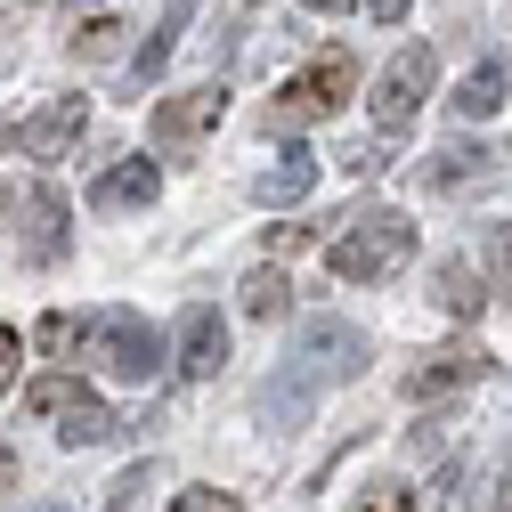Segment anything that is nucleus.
I'll return each mask as SVG.
<instances>
[{"label":"nucleus","instance_id":"obj_1","mask_svg":"<svg viewBox=\"0 0 512 512\" xmlns=\"http://www.w3.org/2000/svg\"><path fill=\"white\" fill-rule=\"evenodd\" d=\"M366 350H374V342H366L358 326H342V317H309L301 342H293V358L261 382V423H269V431H293L317 391H334V382L366 374Z\"/></svg>","mask_w":512,"mask_h":512},{"label":"nucleus","instance_id":"obj_2","mask_svg":"<svg viewBox=\"0 0 512 512\" xmlns=\"http://www.w3.org/2000/svg\"><path fill=\"white\" fill-rule=\"evenodd\" d=\"M415 252V220L407 212H358L342 220V236L326 244V269L342 285H382V277H399V261Z\"/></svg>","mask_w":512,"mask_h":512},{"label":"nucleus","instance_id":"obj_3","mask_svg":"<svg viewBox=\"0 0 512 512\" xmlns=\"http://www.w3.org/2000/svg\"><path fill=\"white\" fill-rule=\"evenodd\" d=\"M350 90H358V57H350V49L309 57L301 74H285V90H277V106H269V131H309V122L342 114Z\"/></svg>","mask_w":512,"mask_h":512},{"label":"nucleus","instance_id":"obj_4","mask_svg":"<svg viewBox=\"0 0 512 512\" xmlns=\"http://www.w3.org/2000/svg\"><path fill=\"white\" fill-rule=\"evenodd\" d=\"M431 82H439V57L423 49V41H407L399 57H391V66H382L374 74V131H407V122L431 106Z\"/></svg>","mask_w":512,"mask_h":512},{"label":"nucleus","instance_id":"obj_5","mask_svg":"<svg viewBox=\"0 0 512 512\" xmlns=\"http://www.w3.org/2000/svg\"><path fill=\"white\" fill-rule=\"evenodd\" d=\"M98 358H106V374H122V382H155L163 334L147 326L139 309H106V317H98Z\"/></svg>","mask_w":512,"mask_h":512},{"label":"nucleus","instance_id":"obj_6","mask_svg":"<svg viewBox=\"0 0 512 512\" xmlns=\"http://www.w3.org/2000/svg\"><path fill=\"white\" fill-rule=\"evenodd\" d=\"M488 350L480 342H447V350H423L415 366H407V399H456V391H472V382H488Z\"/></svg>","mask_w":512,"mask_h":512},{"label":"nucleus","instance_id":"obj_7","mask_svg":"<svg viewBox=\"0 0 512 512\" xmlns=\"http://www.w3.org/2000/svg\"><path fill=\"white\" fill-rule=\"evenodd\" d=\"M82 122H90V98H49L33 122H17V131H0V155L9 147H25L33 163H57L74 139H82Z\"/></svg>","mask_w":512,"mask_h":512},{"label":"nucleus","instance_id":"obj_8","mask_svg":"<svg viewBox=\"0 0 512 512\" xmlns=\"http://www.w3.org/2000/svg\"><path fill=\"white\" fill-rule=\"evenodd\" d=\"M220 114H228V82H196L179 98H155V147H196Z\"/></svg>","mask_w":512,"mask_h":512},{"label":"nucleus","instance_id":"obj_9","mask_svg":"<svg viewBox=\"0 0 512 512\" xmlns=\"http://www.w3.org/2000/svg\"><path fill=\"white\" fill-rule=\"evenodd\" d=\"M171 350H179V374H187V382H212V374L228 366V317H220L212 301H196V309L179 317Z\"/></svg>","mask_w":512,"mask_h":512},{"label":"nucleus","instance_id":"obj_10","mask_svg":"<svg viewBox=\"0 0 512 512\" xmlns=\"http://www.w3.org/2000/svg\"><path fill=\"white\" fill-rule=\"evenodd\" d=\"M25 252L41 269H57L74 252V228H66V196H57V179H33L25 187Z\"/></svg>","mask_w":512,"mask_h":512},{"label":"nucleus","instance_id":"obj_11","mask_svg":"<svg viewBox=\"0 0 512 512\" xmlns=\"http://www.w3.org/2000/svg\"><path fill=\"white\" fill-rule=\"evenodd\" d=\"M155 187H163V179H155V155H122V163L90 187V204H98V212H139V204H155Z\"/></svg>","mask_w":512,"mask_h":512},{"label":"nucleus","instance_id":"obj_12","mask_svg":"<svg viewBox=\"0 0 512 512\" xmlns=\"http://www.w3.org/2000/svg\"><path fill=\"white\" fill-rule=\"evenodd\" d=\"M309 187H317V155H309V147H285V155H277L261 179H252V196H261V204L277 212V204H301Z\"/></svg>","mask_w":512,"mask_h":512},{"label":"nucleus","instance_id":"obj_13","mask_svg":"<svg viewBox=\"0 0 512 512\" xmlns=\"http://www.w3.org/2000/svg\"><path fill=\"white\" fill-rule=\"evenodd\" d=\"M496 163H504V147H472V139H456V147H439L415 179H423V187H464V179H480V171H496Z\"/></svg>","mask_w":512,"mask_h":512},{"label":"nucleus","instance_id":"obj_14","mask_svg":"<svg viewBox=\"0 0 512 512\" xmlns=\"http://www.w3.org/2000/svg\"><path fill=\"white\" fill-rule=\"evenodd\" d=\"M187 17H196V0H163V25H155V33L139 41V57H131V66H139L147 82L171 66V49H179V25H187Z\"/></svg>","mask_w":512,"mask_h":512},{"label":"nucleus","instance_id":"obj_15","mask_svg":"<svg viewBox=\"0 0 512 512\" xmlns=\"http://www.w3.org/2000/svg\"><path fill=\"white\" fill-rule=\"evenodd\" d=\"M496 106H504V66H488V57H480V66L456 82V114H464V122H488Z\"/></svg>","mask_w":512,"mask_h":512},{"label":"nucleus","instance_id":"obj_16","mask_svg":"<svg viewBox=\"0 0 512 512\" xmlns=\"http://www.w3.org/2000/svg\"><path fill=\"white\" fill-rule=\"evenodd\" d=\"M25 407H33V415H82V407H98V391H90V382L49 374V382H33V391H25Z\"/></svg>","mask_w":512,"mask_h":512},{"label":"nucleus","instance_id":"obj_17","mask_svg":"<svg viewBox=\"0 0 512 512\" xmlns=\"http://www.w3.org/2000/svg\"><path fill=\"white\" fill-rule=\"evenodd\" d=\"M439 301H447V317H480V277H472V261H447L439 269Z\"/></svg>","mask_w":512,"mask_h":512},{"label":"nucleus","instance_id":"obj_18","mask_svg":"<svg viewBox=\"0 0 512 512\" xmlns=\"http://www.w3.org/2000/svg\"><path fill=\"white\" fill-rule=\"evenodd\" d=\"M285 301H293V277L285 269H252L244 277V317H277Z\"/></svg>","mask_w":512,"mask_h":512},{"label":"nucleus","instance_id":"obj_19","mask_svg":"<svg viewBox=\"0 0 512 512\" xmlns=\"http://www.w3.org/2000/svg\"><path fill=\"white\" fill-rule=\"evenodd\" d=\"M122 431V415L98 399V407H82V415H66V423H57V439H66V447H98V439H114Z\"/></svg>","mask_w":512,"mask_h":512},{"label":"nucleus","instance_id":"obj_20","mask_svg":"<svg viewBox=\"0 0 512 512\" xmlns=\"http://www.w3.org/2000/svg\"><path fill=\"white\" fill-rule=\"evenodd\" d=\"M350 512H415V488H407V480H366Z\"/></svg>","mask_w":512,"mask_h":512},{"label":"nucleus","instance_id":"obj_21","mask_svg":"<svg viewBox=\"0 0 512 512\" xmlns=\"http://www.w3.org/2000/svg\"><path fill=\"white\" fill-rule=\"evenodd\" d=\"M114 33H131L122 17H98V25H82L74 33V57H114Z\"/></svg>","mask_w":512,"mask_h":512},{"label":"nucleus","instance_id":"obj_22","mask_svg":"<svg viewBox=\"0 0 512 512\" xmlns=\"http://www.w3.org/2000/svg\"><path fill=\"white\" fill-rule=\"evenodd\" d=\"M33 342H41L49 358H57V350H74V342H82V317H66V309H57V317H41V334H33Z\"/></svg>","mask_w":512,"mask_h":512},{"label":"nucleus","instance_id":"obj_23","mask_svg":"<svg viewBox=\"0 0 512 512\" xmlns=\"http://www.w3.org/2000/svg\"><path fill=\"white\" fill-rule=\"evenodd\" d=\"M171 512H244L228 488H187V496H171Z\"/></svg>","mask_w":512,"mask_h":512},{"label":"nucleus","instance_id":"obj_24","mask_svg":"<svg viewBox=\"0 0 512 512\" xmlns=\"http://www.w3.org/2000/svg\"><path fill=\"white\" fill-rule=\"evenodd\" d=\"M317 228H342V220H293V228H269V252H277V261H285V252H301Z\"/></svg>","mask_w":512,"mask_h":512},{"label":"nucleus","instance_id":"obj_25","mask_svg":"<svg viewBox=\"0 0 512 512\" xmlns=\"http://www.w3.org/2000/svg\"><path fill=\"white\" fill-rule=\"evenodd\" d=\"M382 163H391V155H382V139H358V147L342 155V171H350V179H374Z\"/></svg>","mask_w":512,"mask_h":512},{"label":"nucleus","instance_id":"obj_26","mask_svg":"<svg viewBox=\"0 0 512 512\" xmlns=\"http://www.w3.org/2000/svg\"><path fill=\"white\" fill-rule=\"evenodd\" d=\"M17 366H25V342H17V334H0V391L17 382Z\"/></svg>","mask_w":512,"mask_h":512},{"label":"nucleus","instance_id":"obj_27","mask_svg":"<svg viewBox=\"0 0 512 512\" xmlns=\"http://www.w3.org/2000/svg\"><path fill=\"white\" fill-rule=\"evenodd\" d=\"M407 9H415V0H366V17H374V25H399Z\"/></svg>","mask_w":512,"mask_h":512},{"label":"nucleus","instance_id":"obj_28","mask_svg":"<svg viewBox=\"0 0 512 512\" xmlns=\"http://www.w3.org/2000/svg\"><path fill=\"white\" fill-rule=\"evenodd\" d=\"M0 488H17V447H0Z\"/></svg>","mask_w":512,"mask_h":512},{"label":"nucleus","instance_id":"obj_29","mask_svg":"<svg viewBox=\"0 0 512 512\" xmlns=\"http://www.w3.org/2000/svg\"><path fill=\"white\" fill-rule=\"evenodd\" d=\"M301 9H326V17H334V9H350V0H301Z\"/></svg>","mask_w":512,"mask_h":512},{"label":"nucleus","instance_id":"obj_30","mask_svg":"<svg viewBox=\"0 0 512 512\" xmlns=\"http://www.w3.org/2000/svg\"><path fill=\"white\" fill-rule=\"evenodd\" d=\"M504 277H512V244H504Z\"/></svg>","mask_w":512,"mask_h":512}]
</instances>
